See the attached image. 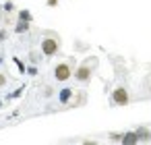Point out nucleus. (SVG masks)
Here are the masks:
<instances>
[{"mask_svg":"<svg viewBox=\"0 0 151 145\" xmlns=\"http://www.w3.org/2000/svg\"><path fill=\"white\" fill-rule=\"evenodd\" d=\"M42 52H44L46 56H54V54L58 52V40H54V38H46V40L42 42Z\"/></svg>","mask_w":151,"mask_h":145,"instance_id":"f257e3e1","label":"nucleus"},{"mask_svg":"<svg viewBox=\"0 0 151 145\" xmlns=\"http://www.w3.org/2000/svg\"><path fill=\"white\" fill-rule=\"evenodd\" d=\"M112 100H114L116 106H126V104H128V91H126L124 87H116Z\"/></svg>","mask_w":151,"mask_h":145,"instance_id":"f03ea898","label":"nucleus"},{"mask_svg":"<svg viewBox=\"0 0 151 145\" xmlns=\"http://www.w3.org/2000/svg\"><path fill=\"white\" fill-rule=\"evenodd\" d=\"M70 75H73V73H70V66H68V64H64V62H62V64H58V66L54 69V77H56L58 81H68V79H70Z\"/></svg>","mask_w":151,"mask_h":145,"instance_id":"7ed1b4c3","label":"nucleus"},{"mask_svg":"<svg viewBox=\"0 0 151 145\" xmlns=\"http://www.w3.org/2000/svg\"><path fill=\"white\" fill-rule=\"evenodd\" d=\"M75 79H77V81H81V83L89 81V79H91V71H89V66H87V64L79 66V69L75 71Z\"/></svg>","mask_w":151,"mask_h":145,"instance_id":"20e7f679","label":"nucleus"},{"mask_svg":"<svg viewBox=\"0 0 151 145\" xmlns=\"http://www.w3.org/2000/svg\"><path fill=\"white\" fill-rule=\"evenodd\" d=\"M137 139H139V141H151V133H149L147 128H139V131H137Z\"/></svg>","mask_w":151,"mask_h":145,"instance_id":"39448f33","label":"nucleus"},{"mask_svg":"<svg viewBox=\"0 0 151 145\" xmlns=\"http://www.w3.org/2000/svg\"><path fill=\"white\" fill-rule=\"evenodd\" d=\"M126 139H122L124 143H139V139H137V133H128V135H124Z\"/></svg>","mask_w":151,"mask_h":145,"instance_id":"423d86ee","label":"nucleus"},{"mask_svg":"<svg viewBox=\"0 0 151 145\" xmlns=\"http://www.w3.org/2000/svg\"><path fill=\"white\" fill-rule=\"evenodd\" d=\"M70 95H73V91H70V89H64V91H62V93H60V102H64V104H66V102H68V97H70Z\"/></svg>","mask_w":151,"mask_h":145,"instance_id":"0eeeda50","label":"nucleus"},{"mask_svg":"<svg viewBox=\"0 0 151 145\" xmlns=\"http://www.w3.org/2000/svg\"><path fill=\"white\" fill-rule=\"evenodd\" d=\"M58 4V0H48V6H56Z\"/></svg>","mask_w":151,"mask_h":145,"instance_id":"6e6552de","label":"nucleus"},{"mask_svg":"<svg viewBox=\"0 0 151 145\" xmlns=\"http://www.w3.org/2000/svg\"><path fill=\"white\" fill-rule=\"evenodd\" d=\"M4 83H6V79H4V77H2V75H0V87H2V85H4Z\"/></svg>","mask_w":151,"mask_h":145,"instance_id":"1a4fd4ad","label":"nucleus"}]
</instances>
